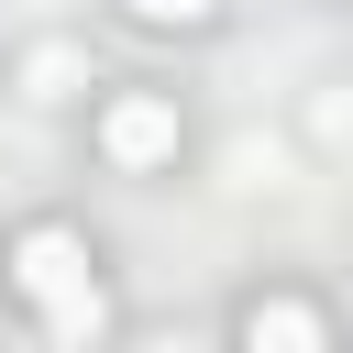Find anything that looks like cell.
I'll list each match as a JSON object with an SVG mask.
<instances>
[{
	"instance_id": "6da1fadb",
	"label": "cell",
	"mask_w": 353,
	"mask_h": 353,
	"mask_svg": "<svg viewBox=\"0 0 353 353\" xmlns=\"http://www.w3.org/2000/svg\"><path fill=\"white\" fill-rule=\"evenodd\" d=\"M11 287L44 309L55 342H99V320H110V298H99V276H88V243H77L66 221H33V232L11 243Z\"/></svg>"
},
{
	"instance_id": "3957f363",
	"label": "cell",
	"mask_w": 353,
	"mask_h": 353,
	"mask_svg": "<svg viewBox=\"0 0 353 353\" xmlns=\"http://www.w3.org/2000/svg\"><path fill=\"white\" fill-rule=\"evenodd\" d=\"M243 353H331V342H320V309L309 298H254L243 309Z\"/></svg>"
},
{
	"instance_id": "7a4b0ae2",
	"label": "cell",
	"mask_w": 353,
	"mask_h": 353,
	"mask_svg": "<svg viewBox=\"0 0 353 353\" xmlns=\"http://www.w3.org/2000/svg\"><path fill=\"white\" fill-rule=\"evenodd\" d=\"M99 154H110L121 176L165 165V154H176V99H154V88H121V99L99 110Z\"/></svg>"
},
{
	"instance_id": "277c9868",
	"label": "cell",
	"mask_w": 353,
	"mask_h": 353,
	"mask_svg": "<svg viewBox=\"0 0 353 353\" xmlns=\"http://www.w3.org/2000/svg\"><path fill=\"white\" fill-rule=\"evenodd\" d=\"M132 22H154V33H199V22H221V0H121Z\"/></svg>"
}]
</instances>
